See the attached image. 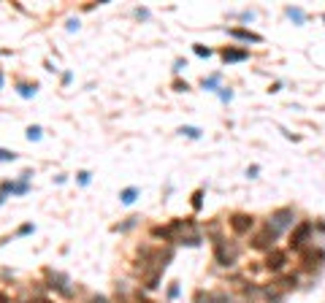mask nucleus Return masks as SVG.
I'll list each match as a JSON object with an SVG mask.
<instances>
[{"mask_svg": "<svg viewBox=\"0 0 325 303\" xmlns=\"http://www.w3.org/2000/svg\"><path fill=\"white\" fill-rule=\"evenodd\" d=\"M152 235L171 244H187V246H201V233H198L195 219H171L168 225H155Z\"/></svg>", "mask_w": 325, "mask_h": 303, "instance_id": "1", "label": "nucleus"}, {"mask_svg": "<svg viewBox=\"0 0 325 303\" xmlns=\"http://www.w3.org/2000/svg\"><path fill=\"white\" fill-rule=\"evenodd\" d=\"M214 260H217V265H222V268H233L236 260H238V244L236 241H228V238L214 241Z\"/></svg>", "mask_w": 325, "mask_h": 303, "instance_id": "2", "label": "nucleus"}, {"mask_svg": "<svg viewBox=\"0 0 325 303\" xmlns=\"http://www.w3.org/2000/svg\"><path fill=\"white\" fill-rule=\"evenodd\" d=\"M311 233H314V222H298L293 227V233H290V241L287 246L293 249V252H303L306 246H311Z\"/></svg>", "mask_w": 325, "mask_h": 303, "instance_id": "3", "label": "nucleus"}, {"mask_svg": "<svg viewBox=\"0 0 325 303\" xmlns=\"http://www.w3.org/2000/svg\"><path fill=\"white\" fill-rule=\"evenodd\" d=\"M266 225L274 230L276 235H282L287 227H293L295 225V208H290V206H284V208H276L274 214L268 217V222Z\"/></svg>", "mask_w": 325, "mask_h": 303, "instance_id": "4", "label": "nucleus"}, {"mask_svg": "<svg viewBox=\"0 0 325 303\" xmlns=\"http://www.w3.org/2000/svg\"><path fill=\"white\" fill-rule=\"evenodd\" d=\"M322 262H325V249L320 246H306L301 252V268L303 271H317V268H322Z\"/></svg>", "mask_w": 325, "mask_h": 303, "instance_id": "5", "label": "nucleus"}, {"mask_svg": "<svg viewBox=\"0 0 325 303\" xmlns=\"http://www.w3.org/2000/svg\"><path fill=\"white\" fill-rule=\"evenodd\" d=\"M276 238H279V235L271 230L268 225H263L260 230L252 235V249H257V252H271V249H274V241H276Z\"/></svg>", "mask_w": 325, "mask_h": 303, "instance_id": "6", "label": "nucleus"}, {"mask_svg": "<svg viewBox=\"0 0 325 303\" xmlns=\"http://www.w3.org/2000/svg\"><path fill=\"white\" fill-rule=\"evenodd\" d=\"M46 279H49V287L57 289L60 295H65V298H74V287H71L68 276H63L60 271H52V268H46Z\"/></svg>", "mask_w": 325, "mask_h": 303, "instance_id": "7", "label": "nucleus"}, {"mask_svg": "<svg viewBox=\"0 0 325 303\" xmlns=\"http://www.w3.org/2000/svg\"><path fill=\"white\" fill-rule=\"evenodd\" d=\"M228 225H230V230H233L236 235H247V233L252 230V227H255V217H252V214H241V211H236V214H230Z\"/></svg>", "mask_w": 325, "mask_h": 303, "instance_id": "8", "label": "nucleus"}, {"mask_svg": "<svg viewBox=\"0 0 325 303\" xmlns=\"http://www.w3.org/2000/svg\"><path fill=\"white\" fill-rule=\"evenodd\" d=\"M284 265H287V252H282V249H271L266 254V260H263V268L271 271V273L284 271Z\"/></svg>", "mask_w": 325, "mask_h": 303, "instance_id": "9", "label": "nucleus"}, {"mask_svg": "<svg viewBox=\"0 0 325 303\" xmlns=\"http://www.w3.org/2000/svg\"><path fill=\"white\" fill-rule=\"evenodd\" d=\"M228 36L236 38V41H244V44H260V41H263L260 33H252V30H247V28H230Z\"/></svg>", "mask_w": 325, "mask_h": 303, "instance_id": "10", "label": "nucleus"}, {"mask_svg": "<svg viewBox=\"0 0 325 303\" xmlns=\"http://www.w3.org/2000/svg\"><path fill=\"white\" fill-rule=\"evenodd\" d=\"M225 63H244V60H249V49H236V46H225L220 52Z\"/></svg>", "mask_w": 325, "mask_h": 303, "instance_id": "11", "label": "nucleus"}, {"mask_svg": "<svg viewBox=\"0 0 325 303\" xmlns=\"http://www.w3.org/2000/svg\"><path fill=\"white\" fill-rule=\"evenodd\" d=\"M138 195H141V190H138V187H125V190L119 192V200H122L125 206H130V203H136Z\"/></svg>", "mask_w": 325, "mask_h": 303, "instance_id": "12", "label": "nucleus"}, {"mask_svg": "<svg viewBox=\"0 0 325 303\" xmlns=\"http://www.w3.org/2000/svg\"><path fill=\"white\" fill-rule=\"evenodd\" d=\"M284 14L293 19L295 25H303V22H306V14H303V9H298V6H287V9H284Z\"/></svg>", "mask_w": 325, "mask_h": 303, "instance_id": "13", "label": "nucleus"}, {"mask_svg": "<svg viewBox=\"0 0 325 303\" xmlns=\"http://www.w3.org/2000/svg\"><path fill=\"white\" fill-rule=\"evenodd\" d=\"M201 87H203V90H209V92H217V90H220V73H211V76H206L201 82Z\"/></svg>", "mask_w": 325, "mask_h": 303, "instance_id": "14", "label": "nucleus"}, {"mask_svg": "<svg viewBox=\"0 0 325 303\" xmlns=\"http://www.w3.org/2000/svg\"><path fill=\"white\" fill-rule=\"evenodd\" d=\"M17 90H19V95H22V98H33V95H36V90H38V84L19 82V84H17Z\"/></svg>", "mask_w": 325, "mask_h": 303, "instance_id": "15", "label": "nucleus"}, {"mask_svg": "<svg viewBox=\"0 0 325 303\" xmlns=\"http://www.w3.org/2000/svg\"><path fill=\"white\" fill-rule=\"evenodd\" d=\"M138 219H141V217H128V219L122 222V225H114V230H117V233H128V230H133V227L138 225Z\"/></svg>", "mask_w": 325, "mask_h": 303, "instance_id": "16", "label": "nucleus"}, {"mask_svg": "<svg viewBox=\"0 0 325 303\" xmlns=\"http://www.w3.org/2000/svg\"><path fill=\"white\" fill-rule=\"evenodd\" d=\"M179 133H182V136H187V138H192V141H198V138L203 136V133H201V127H192V125L179 127Z\"/></svg>", "mask_w": 325, "mask_h": 303, "instance_id": "17", "label": "nucleus"}, {"mask_svg": "<svg viewBox=\"0 0 325 303\" xmlns=\"http://www.w3.org/2000/svg\"><path fill=\"white\" fill-rule=\"evenodd\" d=\"M192 52H195L198 57H203V60L211 57V49H209V46H203V44H192Z\"/></svg>", "mask_w": 325, "mask_h": 303, "instance_id": "18", "label": "nucleus"}, {"mask_svg": "<svg viewBox=\"0 0 325 303\" xmlns=\"http://www.w3.org/2000/svg\"><path fill=\"white\" fill-rule=\"evenodd\" d=\"M17 157H19L17 152H11V149H0V163H14Z\"/></svg>", "mask_w": 325, "mask_h": 303, "instance_id": "19", "label": "nucleus"}, {"mask_svg": "<svg viewBox=\"0 0 325 303\" xmlns=\"http://www.w3.org/2000/svg\"><path fill=\"white\" fill-rule=\"evenodd\" d=\"M201 206H203V190H195V192H192V208L201 211Z\"/></svg>", "mask_w": 325, "mask_h": 303, "instance_id": "20", "label": "nucleus"}, {"mask_svg": "<svg viewBox=\"0 0 325 303\" xmlns=\"http://www.w3.org/2000/svg\"><path fill=\"white\" fill-rule=\"evenodd\" d=\"M41 133H44V130H41L38 125H30V127H28V138H30V141H41Z\"/></svg>", "mask_w": 325, "mask_h": 303, "instance_id": "21", "label": "nucleus"}, {"mask_svg": "<svg viewBox=\"0 0 325 303\" xmlns=\"http://www.w3.org/2000/svg\"><path fill=\"white\" fill-rule=\"evenodd\" d=\"M76 181H79L82 187H87V184H90V171H79V173H76Z\"/></svg>", "mask_w": 325, "mask_h": 303, "instance_id": "22", "label": "nucleus"}, {"mask_svg": "<svg viewBox=\"0 0 325 303\" xmlns=\"http://www.w3.org/2000/svg\"><path fill=\"white\" fill-rule=\"evenodd\" d=\"M220 100H222V103H228V100H233V92H230L228 87H220Z\"/></svg>", "mask_w": 325, "mask_h": 303, "instance_id": "23", "label": "nucleus"}, {"mask_svg": "<svg viewBox=\"0 0 325 303\" xmlns=\"http://www.w3.org/2000/svg\"><path fill=\"white\" fill-rule=\"evenodd\" d=\"M179 298V281H174V284L168 287V300H176Z\"/></svg>", "mask_w": 325, "mask_h": 303, "instance_id": "24", "label": "nucleus"}, {"mask_svg": "<svg viewBox=\"0 0 325 303\" xmlns=\"http://www.w3.org/2000/svg\"><path fill=\"white\" fill-rule=\"evenodd\" d=\"M184 68H187V60H182V57H179L176 63H174V71H176V73H182Z\"/></svg>", "mask_w": 325, "mask_h": 303, "instance_id": "25", "label": "nucleus"}, {"mask_svg": "<svg viewBox=\"0 0 325 303\" xmlns=\"http://www.w3.org/2000/svg\"><path fill=\"white\" fill-rule=\"evenodd\" d=\"M33 230H36V227H33L30 222H28V225H22V227L17 230V235H28V233H33Z\"/></svg>", "mask_w": 325, "mask_h": 303, "instance_id": "26", "label": "nucleus"}, {"mask_svg": "<svg viewBox=\"0 0 325 303\" xmlns=\"http://www.w3.org/2000/svg\"><path fill=\"white\" fill-rule=\"evenodd\" d=\"M174 90H176V92H187L190 84H187V82H174Z\"/></svg>", "mask_w": 325, "mask_h": 303, "instance_id": "27", "label": "nucleus"}, {"mask_svg": "<svg viewBox=\"0 0 325 303\" xmlns=\"http://www.w3.org/2000/svg\"><path fill=\"white\" fill-rule=\"evenodd\" d=\"M257 173H260V168H257V165H249V168H247V176H249V179H255Z\"/></svg>", "mask_w": 325, "mask_h": 303, "instance_id": "28", "label": "nucleus"}, {"mask_svg": "<svg viewBox=\"0 0 325 303\" xmlns=\"http://www.w3.org/2000/svg\"><path fill=\"white\" fill-rule=\"evenodd\" d=\"M136 303H155V300L144 298V292H141V289H138V292H136Z\"/></svg>", "mask_w": 325, "mask_h": 303, "instance_id": "29", "label": "nucleus"}, {"mask_svg": "<svg viewBox=\"0 0 325 303\" xmlns=\"http://www.w3.org/2000/svg\"><path fill=\"white\" fill-rule=\"evenodd\" d=\"M136 17H138V19H147L149 11H147V9H136Z\"/></svg>", "mask_w": 325, "mask_h": 303, "instance_id": "30", "label": "nucleus"}, {"mask_svg": "<svg viewBox=\"0 0 325 303\" xmlns=\"http://www.w3.org/2000/svg\"><path fill=\"white\" fill-rule=\"evenodd\" d=\"M314 230H320V233H325V219H317V222H314Z\"/></svg>", "mask_w": 325, "mask_h": 303, "instance_id": "31", "label": "nucleus"}, {"mask_svg": "<svg viewBox=\"0 0 325 303\" xmlns=\"http://www.w3.org/2000/svg\"><path fill=\"white\" fill-rule=\"evenodd\" d=\"M87 303H109V300H106V298H103V295H95V298H90Z\"/></svg>", "mask_w": 325, "mask_h": 303, "instance_id": "32", "label": "nucleus"}, {"mask_svg": "<svg viewBox=\"0 0 325 303\" xmlns=\"http://www.w3.org/2000/svg\"><path fill=\"white\" fill-rule=\"evenodd\" d=\"M0 303H11V300H9V295H6V292H0Z\"/></svg>", "mask_w": 325, "mask_h": 303, "instance_id": "33", "label": "nucleus"}, {"mask_svg": "<svg viewBox=\"0 0 325 303\" xmlns=\"http://www.w3.org/2000/svg\"><path fill=\"white\" fill-rule=\"evenodd\" d=\"M33 303H49V300H44V298H41V300H33Z\"/></svg>", "mask_w": 325, "mask_h": 303, "instance_id": "34", "label": "nucleus"}, {"mask_svg": "<svg viewBox=\"0 0 325 303\" xmlns=\"http://www.w3.org/2000/svg\"><path fill=\"white\" fill-rule=\"evenodd\" d=\"M0 87H3V73H0Z\"/></svg>", "mask_w": 325, "mask_h": 303, "instance_id": "35", "label": "nucleus"}, {"mask_svg": "<svg viewBox=\"0 0 325 303\" xmlns=\"http://www.w3.org/2000/svg\"><path fill=\"white\" fill-rule=\"evenodd\" d=\"M322 22H325V14H322Z\"/></svg>", "mask_w": 325, "mask_h": 303, "instance_id": "36", "label": "nucleus"}]
</instances>
